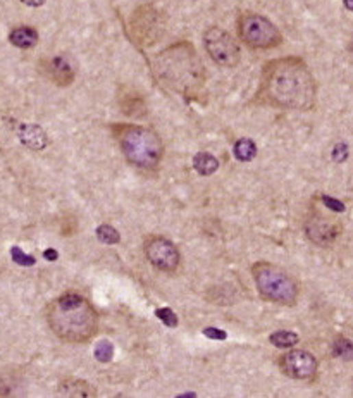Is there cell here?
<instances>
[{
  "label": "cell",
  "instance_id": "cell-19",
  "mask_svg": "<svg viewBox=\"0 0 353 398\" xmlns=\"http://www.w3.org/2000/svg\"><path fill=\"white\" fill-rule=\"evenodd\" d=\"M332 355L346 362H353V342L348 338H336L332 343Z\"/></svg>",
  "mask_w": 353,
  "mask_h": 398
},
{
  "label": "cell",
  "instance_id": "cell-25",
  "mask_svg": "<svg viewBox=\"0 0 353 398\" xmlns=\"http://www.w3.org/2000/svg\"><path fill=\"white\" fill-rule=\"evenodd\" d=\"M322 204L326 205V207H329V209H332V211H336V212H343L345 211V204H341L339 200H336V198H331V197H322Z\"/></svg>",
  "mask_w": 353,
  "mask_h": 398
},
{
  "label": "cell",
  "instance_id": "cell-11",
  "mask_svg": "<svg viewBox=\"0 0 353 398\" xmlns=\"http://www.w3.org/2000/svg\"><path fill=\"white\" fill-rule=\"evenodd\" d=\"M305 235H307V238L312 244L319 245V247H329L338 238L339 224L332 221V219L315 215V218L308 219L305 222Z\"/></svg>",
  "mask_w": 353,
  "mask_h": 398
},
{
  "label": "cell",
  "instance_id": "cell-3",
  "mask_svg": "<svg viewBox=\"0 0 353 398\" xmlns=\"http://www.w3.org/2000/svg\"><path fill=\"white\" fill-rule=\"evenodd\" d=\"M154 69L164 85L183 95L195 93L205 82L202 60L198 59L193 47L186 42L171 45L169 49L157 54Z\"/></svg>",
  "mask_w": 353,
  "mask_h": 398
},
{
  "label": "cell",
  "instance_id": "cell-1",
  "mask_svg": "<svg viewBox=\"0 0 353 398\" xmlns=\"http://www.w3.org/2000/svg\"><path fill=\"white\" fill-rule=\"evenodd\" d=\"M260 93L269 104L281 109L311 110L315 104L317 86L304 60L282 57L264 67Z\"/></svg>",
  "mask_w": 353,
  "mask_h": 398
},
{
  "label": "cell",
  "instance_id": "cell-16",
  "mask_svg": "<svg viewBox=\"0 0 353 398\" xmlns=\"http://www.w3.org/2000/svg\"><path fill=\"white\" fill-rule=\"evenodd\" d=\"M193 167L202 176H210L219 169V161L208 152H198L193 157Z\"/></svg>",
  "mask_w": 353,
  "mask_h": 398
},
{
  "label": "cell",
  "instance_id": "cell-8",
  "mask_svg": "<svg viewBox=\"0 0 353 398\" xmlns=\"http://www.w3.org/2000/svg\"><path fill=\"white\" fill-rule=\"evenodd\" d=\"M143 252L150 264L164 272L176 271L181 262L180 250L171 240L164 236H149L143 245Z\"/></svg>",
  "mask_w": 353,
  "mask_h": 398
},
{
  "label": "cell",
  "instance_id": "cell-27",
  "mask_svg": "<svg viewBox=\"0 0 353 398\" xmlns=\"http://www.w3.org/2000/svg\"><path fill=\"white\" fill-rule=\"evenodd\" d=\"M25 5H29V8H40V5L45 4V0H21Z\"/></svg>",
  "mask_w": 353,
  "mask_h": 398
},
{
  "label": "cell",
  "instance_id": "cell-20",
  "mask_svg": "<svg viewBox=\"0 0 353 398\" xmlns=\"http://www.w3.org/2000/svg\"><path fill=\"white\" fill-rule=\"evenodd\" d=\"M97 236H99V240L106 245H116L121 242L119 231H117L116 228H112L110 224L99 226V229H97Z\"/></svg>",
  "mask_w": 353,
  "mask_h": 398
},
{
  "label": "cell",
  "instance_id": "cell-21",
  "mask_svg": "<svg viewBox=\"0 0 353 398\" xmlns=\"http://www.w3.org/2000/svg\"><path fill=\"white\" fill-rule=\"evenodd\" d=\"M93 355H95V359L99 360V362H102V364L110 362L114 357L112 343H110L109 340H102V342H99L97 343L95 350H93Z\"/></svg>",
  "mask_w": 353,
  "mask_h": 398
},
{
  "label": "cell",
  "instance_id": "cell-5",
  "mask_svg": "<svg viewBox=\"0 0 353 398\" xmlns=\"http://www.w3.org/2000/svg\"><path fill=\"white\" fill-rule=\"evenodd\" d=\"M252 276L257 292L269 302L288 307H293L298 302L300 286L297 279L279 266L271 262H257L252 266Z\"/></svg>",
  "mask_w": 353,
  "mask_h": 398
},
{
  "label": "cell",
  "instance_id": "cell-24",
  "mask_svg": "<svg viewBox=\"0 0 353 398\" xmlns=\"http://www.w3.org/2000/svg\"><path fill=\"white\" fill-rule=\"evenodd\" d=\"M348 157V147L343 143H338L334 148H332V159H334L336 163H343Z\"/></svg>",
  "mask_w": 353,
  "mask_h": 398
},
{
  "label": "cell",
  "instance_id": "cell-29",
  "mask_svg": "<svg viewBox=\"0 0 353 398\" xmlns=\"http://www.w3.org/2000/svg\"><path fill=\"white\" fill-rule=\"evenodd\" d=\"M346 5V9H350V11H353V0H343Z\"/></svg>",
  "mask_w": 353,
  "mask_h": 398
},
{
  "label": "cell",
  "instance_id": "cell-6",
  "mask_svg": "<svg viewBox=\"0 0 353 398\" xmlns=\"http://www.w3.org/2000/svg\"><path fill=\"white\" fill-rule=\"evenodd\" d=\"M238 35L254 49H272L281 43V33L278 26L265 16L255 12H245L238 19Z\"/></svg>",
  "mask_w": 353,
  "mask_h": 398
},
{
  "label": "cell",
  "instance_id": "cell-15",
  "mask_svg": "<svg viewBox=\"0 0 353 398\" xmlns=\"http://www.w3.org/2000/svg\"><path fill=\"white\" fill-rule=\"evenodd\" d=\"M59 393L64 397H76V398H86V397H95L97 391L90 386L86 381L82 379H66L60 383Z\"/></svg>",
  "mask_w": 353,
  "mask_h": 398
},
{
  "label": "cell",
  "instance_id": "cell-7",
  "mask_svg": "<svg viewBox=\"0 0 353 398\" xmlns=\"http://www.w3.org/2000/svg\"><path fill=\"white\" fill-rule=\"evenodd\" d=\"M204 45L210 57L217 66L233 67L240 62V47L233 35L223 28H208L204 33Z\"/></svg>",
  "mask_w": 353,
  "mask_h": 398
},
{
  "label": "cell",
  "instance_id": "cell-30",
  "mask_svg": "<svg viewBox=\"0 0 353 398\" xmlns=\"http://www.w3.org/2000/svg\"><path fill=\"white\" fill-rule=\"evenodd\" d=\"M352 54H353V42H352Z\"/></svg>",
  "mask_w": 353,
  "mask_h": 398
},
{
  "label": "cell",
  "instance_id": "cell-2",
  "mask_svg": "<svg viewBox=\"0 0 353 398\" xmlns=\"http://www.w3.org/2000/svg\"><path fill=\"white\" fill-rule=\"evenodd\" d=\"M47 323L53 335L66 343H86L99 329V314L85 296L64 293L47 305Z\"/></svg>",
  "mask_w": 353,
  "mask_h": 398
},
{
  "label": "cell",
  "instance_id": "cell-23",
  "mask_svg": "<svg viewBox=\"0 0 353 398\" xmlns=\"http://www.w3.org/2000/svg\"><path fill=\"white\" fill-rule=\"evenodd\" d=\"M156 316L159 317L160 321L164 323L169 328H176L178 326V316L174 314V310H171L169 307H164V309H157Z\"/></svg>",
  "mask_w": 353,
  "mask_h": 398
},
{
  "label": "cell",
  "instance_id": "cell-4",
  "mask_svg": "<svg viewBox=\"0 0 353 398\" xmlns=\"http://www.w3.org/2000/svg\"><path fill=\"white\" fill-rule=\"evenodd\" d=\"M119 147L127 163L140 169H157L164 157V145L152 128L134 124H116L114 128Z\"/></svg>",
  "mask_w": 353,
  "mask_h": 398
},
{
  "label": "cell",
  "instance_id": "cell-10",
  "mask_svg": "<svg viewBox=\"0 0 353 398\" xmlns=\"http://www.w3.org/2000/svg\"><path fill=\"white\" fill-rule=\"evenodd\" d=\"M317 359L311 352L302 349L288 350L279 359V367L287 376L293 379H311L317 373Z\"/></svg>",
  "mask_w": 353,
  "mask_h": 398
},
{
  "label": "cell",
  "instance_id": "cell-13",
  "mask_svg": "<svg viewBox=\"0 0 353 398\" xmlns=\"http://www.w3.org/2000/svg\"><path fill=\"white\" fill-rule=\"evenodd\" d=\"M19 140L32 150H43L49 145V137L38 124H23L19 130Z\"/></svg>",
  "mask_w": 353,
  "mask_h": 398
},
{
  "label": "cell",
  "instance_id": "cell-14",
  "mask_svg": "<svg viewBox=\"0 0 353 398\" xmlns=\"http://www.w3.org/2000/svg\"><path fill=\"white\" fill-rule=\"evenodd\" d=\"M9 42L18 49H33L38 43V33L32 26H18L9 33Z\"/></svg>",
  "mask_w": 353,
  "mask_h": 398
},
{
  "label": "cell",
  "instance_id": "cell-17",
  "mask_svg": "<svg viewBox=\"0 0 353 398\" xmlns=\"http://www.w3.org/2000/svg\"><path fill=\"white\" fill-rule=\"evenodd\" d=\"M233 152L238 161H241V163H250L252 159H255V155H257V145L250 138H240L234 143Z\"/></svg>",
  "mask_w": 353,
  "mask_h": 398
},
{
  "label": "cell",
  "instance_id": "cell-22",
  "mask_svg": "<svg viewBox=\"0 0 353 398\" xmlns=\"http://www.w3.org/2000/svg\"><path fill=\"white\" fill-rule=\"evenodd\" d=\"M11 257L12 261L16 262V264L19 266H25V268H32V266H35V257H32V255L25 254V252L21 250L19 247H12L11 248Z\"/></svg>",
  "mask_w": 353,
  "mask_h": 398
},
{
  "label": "cell",
  "instance_id": "cell-12",
  "mask_svg": "<svg viewBox=\"0 0 353 398\" xmlns=\"http://www.w3.org/2000/svg\"><path fill=\"white\" fill-rule=\"evenodd\" d=\"M43 73L59 86H69L75 82V71L71 67L69 60L62 56H56L43 62Z\"/></svg>",
  "mask_w": 353,
  "mask_h": 398
},
{
  "label": "cell",
  "instance_id": "cell-18",
  "mask_svg": "<svg viewBox=\"0 0 353 398\" xmlns=\"http://www.w3.org/2000/svg\"><path fill=\"white\" fill-rule=\"evenodd\" d=\"M269 342L274 347H278V349H290V347L297 345L300 338L293 331H276L269 336Z\"/></svg>",
  "mask_w": 353,
  "mask_h": 398
},
{
  "label": "cell",
  "instance_id": "cell-26",
  "mask_svg": "<svg viewBox=\"0 0 353 398\" xmlns=\"http://www.w3.org/2000/svg\"><path fill=\"white\" fill-rule=\"evenodd\" d=\"M204 335L208 336V338L212 340H226V331H223V329H217V328H205L204 329Z\"/></svg>",
  "mask_w": 353,
  "mask_h": 398
},
{
  "label": "cell",
  "instance_id": "cell-9",
  "mask_svg": "<svg viewBox=\"0 0 353 398\" xmlns=\"http://www.w3.org/2000/svg\"><path fill=\"white\" fill-rule=\"evenodd\" d=\"M131 32L140 45L150 47L162 36L164 23L159 12L150 5L140 8L131 18Z\"/></svg>",
  "mask_w": 353,
  "mask_h": 398
},
{
  "label": "cell",
  "instance_id": "cell-28",
  "mask_svg": "<svg viewBox=\"0 0 353 398\" xmlns=\"http://www.w3.org/2000/svg\"><path fill=\"white\" fill-rule=\"evenodd\" d=\"M45 259H49V261H56L57 252L52 250V248H49V250H45Z\"/></svg>",
  "mask_w": 353,
  "mask_h": 398
}]
</instances>
